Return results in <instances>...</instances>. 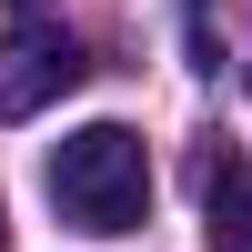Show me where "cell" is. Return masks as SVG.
<instances>
[{"instance_id":"obj_5","label":"cell","mask_w":252,"mask_h":252,"mask_svg":"<svg viewBox=\"0 0 252 252\" xmlns=\"http://www.w3.org/2000/svg\"><path fill=\"white\" fill-rule=\"evenodd\" d=\"M0 252H10V212H0Z\"/></svg>"},{"instance_id":"obj_3","label":"cell","mask_w":252,"mask_h":252,"mask_svg":"<svg viewBox=\"0 0 252 252\" xmlns=\"http://www.w3.org/2000/svg\"><path fill=\"white\" fill-rule=\"evenodd\" d=\"M202 232H212V252H252V172L232 152L202 172Z\"/></svg>"},{"instance_id":"obj_2","label":"cell","mask_w":252,"mask_h":252,"mask_svg":"<svg viewBox=\"0 0 252 252\" xmlns=\"http://www.w3.org/2000/svg\"><path fill=\"white\" fill-rule=\"evenodd\" d=\"M71 81H81V51H71L61 31H40V20H20V31H10V51H0V121L51 111Z\"/></svg>"},{"instance_id":"obj_4","label":"cell","mask_w":252,"mask_h":252,"mask_svg":"<svg viewBox=\"0 0 252 252\" xmlns=\"http://www.w3.org/2000/svg\"><path fill=\"white\" fill-rule=\"evenodd\" d=\"M10 10H20V20H40V0H10Z\"/></svg>"},{"instance_id":"obj_1","label":"cell","mask_w":252,"mask_h":252,"mask_svg":"<svg viewBox=\"0 0 252 252\" xmlns=\"http://www.w3.org/2000/svg\"><path fill=\"white\" fill-rule=\"evenodd\" d=\"M40 182H51L61 222H71V232H101V242L141 232V212H152V152H141L131 121H81V131H61L51 161H40Z\"/></svg>"}]
</instances>
